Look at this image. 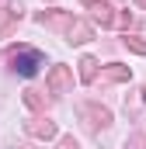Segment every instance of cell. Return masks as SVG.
Instances as JSON below:
<instances>
[{
  "label": "cell",
  "mask_w": 146,
  "mask_h": 149,
  "mask_svg": "<svg viewBox=\"0 0 146 149\" xmlns=\"http://www.w3.org/2000/svg\"><path fill=\"white\" fill-rule=\"evenodd\" d=\"M38 66H42V56H38V52H32V49H25L21 56H14V70H18L21 76H35Z\"/></svg>",
  "instance_id": "cell-1"
}]
</instances>
